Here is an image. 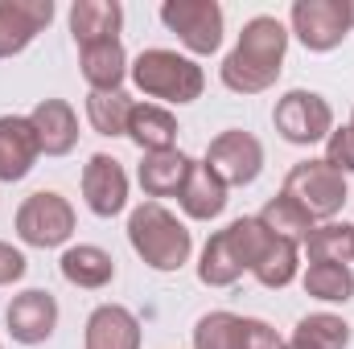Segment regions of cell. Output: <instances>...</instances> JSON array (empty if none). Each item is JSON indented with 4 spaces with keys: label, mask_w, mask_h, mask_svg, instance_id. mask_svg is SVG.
I'll return each mask as SVG.
<instances>
[{
    "label": "cell",
    "mask_w": 354,
    "mask_h": 349,
    "mask_svg": "<svg viewBox=\"0 0 354 349\" xmlns=\"http://www.w3.org/2000/svg\"><path fill=\"white\" fill-rule=\"evenodd\" d=\"M41 157L37 132L29 123V115H0V181H21L33 173Z\"/></svg>",
    "instance_id": "obj_13"
},
{
    "label": "cell",
    "mask_w": 354,
    "mask_h": 349,
    "mask_svg": "<svg viewBox=\"0 0 354 349\" xmlns=\"http://www.w3.org/2000/svg\"><path fill=\"white\" fill-rule=\"evenodd\" d=\"M136 111V99L128 90H91L87 119L99 136H128V119Z\"/></svg>",
    "instance_id": "obj_24"
},
{
    "label": "cell",
    "mask_w": 354,
    "mask_h": 349,
    "mask_svg": "<svg viewBox=\"0 0 354 349\" xmlns=\"http://www.w3.org/2000/svg\"><path fill=\"white\" fill-rule=\"evenodd\" d=\"M351 17H354V0H351Z\"/></svg>",
    "instance_id": "obj_34"
},
{
    "label": "cell",
    "mask_w": 354,
    "mask_h": 349,
    "mask_svg": "<svg viewBox=\"0 0 354 349\" xmlns=\"http://www.w3.org/2000/svg\"><path fill=\"white\" fill-rule=\"evenodd\" d=\"M351 29H354L351 0H297L292 4V33L313 54H326V50L342 46Z\"/></svg>",
    "instance_id": "obj_6"
},
{
    "label": "cell",
    "mask_w": 354,
    "mask_h": 349,
    "mask_svg": "<svg viewBox=\"0 0 354 349\" xmlns=\"http://www.w3.org/2000/svg\"><path fill=\"white\" fill-rule=\"evenodd\" d=\"M206 169L218 177L227 189H231V185H252V181L260 177V169H264V144H260L252 132L231 128V132H223V136L210 140V148H206Z\"/></svg>",
    "instance_id": "obj_9"
},
{
    "label": "cell",
    "mask_w": 354,
    "mask_h": 349,
    "mask_svg": "<svg viewBox=\"0 0 354 349\" xmlns=\"http://www.w3.org/2000/svg\"><path fill=\"white\" fill-rule=\"evenodd\" d=\"M256 218L264 222L276 239H288V243H305V239L313 235V226H317V218H313V214H309V210H305L297 197H288L284 189H280V193L268 201Z\"/></svg>",
    "instance_id": "obj_22"
},
{
    "label": "cell",
    "mask_w": 354,
    "mask_h": 349,
    "mask_svg": "<svg viewBox=\"0 0 354 349\" xmlns=\"http://www.w3.org/2000/svg\"><path fill=\"white\" fill-rule=\"evenodd\" d=\"M309 263H346L354 259V226L346 222H322L313 226V235L305 239Z\"/></svg>",
    "instance_id": "obj_27"
},
{
    "label": "cell",
    "mask_w": 354,
    "mask_h": 349,
    "mask_svg": "<svg viewBox=\"0 0 354 349\" xmlns=\"http://www.w3.org/2000/svg\"><path fill=\"white\" fill-rule=\"evenodd\" d=\"M177 201H181V210H185L189 218L210 222V218H218V214L227 210V185L206 169V161H202V165L194 161V169L185 177V189L177 193Z\"/></svg>",
    "instance_id": "obj_18"
},
{
    "label": "cell",
    "mask_w": 354,
    "mask_h": 349,
    "mask_svg": "<svg viewBox=\"0 0 354 349\" xmlns=\"http://www.w3.org/2000/svg\"><path fill=\"white\" fill-rule=\"evenodd\" d=\"M25 267H29V263H25V255H21L12 243H0V288H4V283H17V279L25 275Z\"/></svg>",
    "instance_id": "obj_32"
},
{
    "label": "cell",
    "mask_w": 354,
    "mask_h": 349,
    "mask_svg": "<svg viewBox=\"0 0 354 349\" xmlns=\"http://www.w3.org/2000/svg\"><path fill=\"white\" fill-rule=\"evenodd\" d=\"M87 349H140V321L120 304H99L87 317Z\"/></svg>",
    "instance_id": "obj_15"
},
{
    "label": "cell",
    "mask_w": 354,
    "mask_h": 349,
    "mask_svg": "<svg viewBox=\"0 0 354 349\" xmlns=\"http://www.w3.org/2000/svg\"><path fill=\"white\" fill-rule=\"evenodd\" d=\"M194 349H243V317L206 312L194 325Z\"/></svg>",
    "instance_id": "obj_28"
},
{
    "label": "cell",
    "mask_w": 354,
    "mask_h": 349,
    "mask_svg": "<svg viewBox=\"0 0 354 349\" xmlns=\"http://www.w3.org/2000/svg\"><path fill=\"white\" fill-rule=\"evenodd\" d=\"M351 132H354V115H351Z\"/></svg>",
    "instance_id": "obj_35"
},
{
    "label": "cell",
    "mask_w": 354,
    "mask_h": 349,
    "mask_svg": "<svg viewBox=\"0 0 354 349\" xmlns=\"http://www.w3.org/2000/svg\"><path fill=\"white\" fill-rule=\"evenodd\" d=\"M128 136L140 152H165L177 140V119L157 103H136V111L128 119Z\"/></svg>",
    "instance_id": "obj_21"
},
{
    "label": "cell",
    "mask_w": 354,
    "mask_h": 349,
    "mask_svg": "<svg viewBox=\"0 0 354 349\" xmlns=\"http://www.w3.org/2000/svg\"><path fill=\"white\" fill-rule=\"evenodd\" d=\"M243 349H284V341L276 337V329L268 321L243 317Z\"/></svg>",
    "instance_id": "obj_31"
},
{
    "label": "cell",
    "mask_w": 354,
    "mask_h": 349,
    "mask_svg": "<svg viewBox=\"0 0 354 349\" xmlns=\"http://www.w3.org/2000/svg\"><path fill=\"white\" fill-rule=\"evenodd\" d=\"M288 29L276 17H252L235 41V50L223 62V87L235 94H260L284 70Z\"/></svg>",
    "instance_id": "obj_1"
},
{
    "label": "cell",
    "mask_w": 354,
    "mask_h": 349,
    "mask_svg": "<svg viewBox=\"0 0 354 349\" xmlns=\"http://www.w3.org/2000/svg\"><path fill=\"white\" fill-rule=\"evenodd\" d=\"M297 243H288V239H272V247H268V255L256 263V279L264 283V288H288L292 279H297Z\"/></svg>",
    "instance_id": "obj_29"
},
{
    "label": "cell",
    "mask_w": 354,
    "mask_h": 349,
    "mask_svg": "<svg viewBox=\"0 0 354 349\" xmlns=\"http://www.w3.org/2000/svg\"><path fill=\"white\" fill-rule=\"evenodd\" d=\"M136 90H145L149 99H165V103H194L206 74L194 58H181L177 50H145L132 66H128Z\"/></svg>",
    "instance_id": "obj_3"
},
{
    "label": "cell",
    "mask_w": 354,
    "mask_h": 349,
    "mask_svg": "<svg viewBox=\"0 0 354 349\" xmlns=\"http://www.w3.org/2000/svg\"><path fill=\"white\" fill-rule=\"evenodd\" d=\"M189 169H194V161H189L185 152L165 148V152H145L136 177H140V189H145L149 197H177V193L185 189Z\"/></svg>",
    "instance_id": "obj_17"
},
{
    "label": "cell",
    "mask_w": 354,
    "mask_h": 349,
    "mask_svg": "<svg viewBox=\"0 0 354 349\" xmlns=\"http://www.w3.org/2000/svg\"><path fill=\"white\" fill-rule=\"evenodd\" d=\"M29 123L37 132V144L46 157H66L79 144V115L66 99H41L29 111Z\"/></svg>",
    "instance_id": "obj_14"
},
{
    "label": "cell",
    "mask_w": 354,
    "mask_h": 349,
    "mask_svg": "<svg viewBox=\"0 0 354 349\" xmlns=\"http://www.w3.org/2000/svg\"><path fill=\"white\" fill-rule=\"evenodd\" d=\"M284 193L297 197L313 218L334 222V214L346 206V177L330 169L326 161H301L284 177Z\"/></svg>",
    "instance_id": "obj_5"
},
{
    "label": "cell",
    "mask_w": 354,
    "mask_h": 349,
    "mask_svg": "<svg viewBox=\"0 0 354 349\" xmlns=\"http://www.w3.org/2000/svg\"><path fill=\"white\" fill-rule=\"evenodd\" d=\"M248 267L239 259V251H235V243H231V235L227 230H218V235H210V243L202 247V263H198V279L206 283V288H231L239 275H243Z\"/></svg>",
    "instance_id": "obj_23"
},
{
    "label": "cell",
    "mask_w": 354,
    "mask_h": 349,
    "mask_svg": "<svg viewBox=\"0 0 354 349\" xmlns=\"http://www.w3.org/2000/svg\"><path fill=\"white\" fill-rule=\"evenodd\" d=\"M128 243L153 271H177L181 263H189V251H194L185 222H177V214H169L161 201H145L132 210Z\"/></svg>",
    "instance_id": "obj_2"
},
{
    "label": "cell",
    "mask_w": 354,
    "mask_h": 349,
    "mask_svg": "<svg viewBox=\"0 0 354 349\" xmlns=\"http://www.w3.org/2000/svg\"><path fill=\"white\" fill-rule=\"evenodd\" d=\"M54 21V0H0V58L21 54Z\"/></svg>",
    "instance_id": "obj_12"
},
{
    "label": "cell",
    "mask_w": 354,
    "mask_h": 349,
    "mask_svg": "<svg viewBox=\"0 0 354 349\" xmlns=\"http://www.w3.org/2000/svg\"><path fill=\"white\" fill-rule=\"evenodd\" d=\"M120 25H124V8L115 0H75V8H71V33H75L79 50L95 46V41H115Z\"/></svg>",
    "instance_id": "obj_16"
},
{
    "label": "cell",
    "mask_w": 354,
    "mask_h": 349,
    "mask_svg": "<svg viewBox=\"0 0 354 349\" xmlns=\"http://www.w3.org/2000/svg\"><path fill=\"white\" fill-rule=\"evenodd\" d=\"M305 292L313 300H326V304H346L354 296V271L346 263H309Z\"/></svg>",
    "instance_id": "obj_26"
},
{
    "label": "cell",
    "mask_w": 354,
    "mask_h": 349,
    "mask_svg": "<svg viewBox=\"0 0 354 349\" xmlns=\"http://www.w3.org/2000/svg\"><path fill=\"white\" fill-rule=\"evenodd\" d=\"M83 197H87L91 214L99 218H111L128 206V173L115 157L107 152H95L83 169Z\"/></svg>",
    "instance_id": "obj_11"
},
{
    "label": "cell",
    "mask_w": 354,
    "mask_h": 349,
    "mask_svg": "<svg viewBox=\"0 0 354 349\" xmlns=\"http://www.w3.org/2000/svg\"><path fill=\"white\" fill-rule=\"evenodd\" d=\"M4 325L12 333V341L21 346H41L54 337L58 329V300L41 288H29L21 296H12V304L4 308Z\"/></svg>",
    "instance_id": "obj_10"
},
{
    "label": "cell",
    "mask_w": 354,
    "mask_h": 349,
    "mask_svg": "<svg viewBox=\"0 0 354 349\" xmlns=\"http://www.w3.org/2000/svg\"><path fill=\"white\" fill-rule=\"evenodd\" d=\"M62 275H66V283H75V288H107L111 279H115V259L103 251V247H91V243H79V247H71L66 255H62Z\"/></svg>",
    "instance_id": "obj_20"
},
{
    "label": "cell",
    "mask_w": 354,
    "mask_h": 349,
    "mask_svg": "<svg viewBox=\"0 0 354 349\" xmlns=\"http://www.w3.org/2000/svg\"><path fill=\"white\" fill-rule=\"evenodd\" d=\"M292 346L305 349H346L351 346V325L334 312H309L292 329Z\"/></svg>",
    "instance_id": "obj_25"
},
{
    "label": "cell",
    "mask_w": 354,
    "mask_h": 349,
    "mask_svg": "<svg viewBox=\"0 0 354 349\" xmlns=\"http://www.w3.org/2000/svg\"><path fill=\"white\" fill-rule=\"evenodd\" d=\"M17 235H21V243L41 247V251L71 243V235H75V210H71V201L62 193H54V189L29 193L21 201V210H17Z\"/></svg>",
    "instance_id": "obj_4"
},
{
    "label": "cell",
    "mask_w": 354,
    "mask_h": 349,
    "mask_svg": "<svg viewBox=\"0 0 354 349\" xmlns=\"http://www.w3.org/2000/svg\"><path fill=\"white\" fill-rule=\"evenodd\" d=\"M83 79L91 83V90H124L128 79V54L115 41H95L83 46Z\"/></svg>",
    "instance_id": "obj_19"
},
{
    "label": "cell",
    "mask_w": 354,
    "mask_h": 349,
    "mask_svg": "<svg viewBox=\"0 0 354 349\" xmlns=\"http://www.w3.org/2000/svg\"><path fill=\"white\" fill-rule=\"evenodd\" d=\"M326 165L338 169V173H354V132L346 128H334L326 136Z\"/></svg>",
    "instance_id": "obj_30"
},
{
    "label": "cell",
    "mask_w": 354,
    "mask_h": 349,
    "mask_svg": "<svg viewBox=\"0 0 354 349\" xmlns=\"http://www.w3.org/2000/svg\"><path fill=\"white\" fill-rule=\"evenodd\" d=\"M284 349H305V346H292V341H288V346H284Z\"/></svg>",
    "instance_id": "obj_33"
},
{
    "label": "cell",
    "mask_w": 354,
    "mask_h": 349,
    "mask_svg": "<svg viewBox=\"0 0 354 349\" xmlns=\"http://www.w3.org/2000/svg\"><path fill=\"white\" fill-rule=\"evenodd\" d=\"M161 21L189 54H214L223 41V8L214 0H165Z\"/></svg>",
    "instance_id": "obj_7"
},
{
    "label": "cell",
    "mask_w": 354,
    "mask_h": 349,
    "mask_svg": "<svg viewBox=\"0 0 354 349\" xmlns=\"http://www.w3.org/2000/svg\"><path fill=\"white\" fill-rule=\"evenodd\" d=\"M272 123L276 132L288 140V144H317L334 132V111L322 94L313 90H288L276 111H272Z\"/></svg>",
    "instance_id": "obj_8"
}]
</instances>
